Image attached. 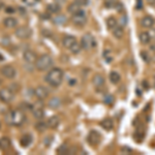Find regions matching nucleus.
<instances>
[{
	"label": "nucleus",
	"instance_id": "nucleus-1",
	"mask_svg": "<svg viewBox=\"0 0 155 155\" xmlns=\"http://www.w3.org/2000/svg\"><path fill=\"white\" fill-rule=\"evenodd\" d=\"M26 121L25 112L20 109L8 110L4 115V122L12 126H21Z\"/></svg>",
	"mask_w": 155,
	"mask_h": 155
},
{
	"label": "nucleus",
	"instance_id": "nucleus-2",
	"mask_svg": "<svg viewBox=\"0 0 155 155\" xmlns=\"http://www.w3.org/2000/svg\"><path fill=\"white\" fill-rule=\"evenodd\" d=\"M63 78H64L63 71L61 68H59V67H55V68L50 69L48 71V74L45 77V81L51 87L56 88V87L60 86L62 82H63Z\"/></svg>",
	"mask_w": 155,
	"mask_h": 155
},
{
	"label": "nucleus",
	"instance_id": "nucleus-3",
	"mask_svg": "<svg viewBox=\"0 0 155 155\" xmlns=\"http://www.w3.org/2000/svg\"><path fill=\"white\" fill-rule=\"evenodd\" d=\"M53 64H54L53 58L48 54H44L39 58H37L35 62V67L37 71H46L51 68L53 66Z\"/></svg>",
	"mask_w": 155,
	"mask_h": 155
},
{
	"label": "nucleus",
	"instance_id": "nucleus-4",
	"mask_svg": "<svg viewBox=\"0 0 155 155\" xmlns=\"http://www.w3.org/2000/svg\"><path fill=\"white\" fill-rule=\"evenodd\" d=\"M81 46H82V49L86 50L88 51L90 49H94L96 47V41L91 34L87 33L83 35L81 39Z\"/></svg>",
	"mask_w": 155,
	"mask_h": 155
},
{
	"label": "nucleus",
	"instance_id": "nucleus-5",
	"mask_svg": "<svg viewBox=\"0 0 155 155\" xmlns=\"http://www.w3.org/2000/svg\"><path fill=\"white\" fill-rule=\"evenodd\" d=\"M71 20L72 23L77 26H84V25L87 24V21H88V18H87V14L86 12L81 9L80 12H78L77 14L71 15Z\"/></svg>",
	"mask_w": 155,
	"mask_h": 155
},
{
	"label": "nucleus",
	"instance_id": "nucleus-6",
	"mask_svg": "<svg viewBox=\"0 0 155 155\" xmlns=\"http://www.w3.org/2000/svg\"><path fill=\"white\" fill-rule=\"evenodd\" d=\"M15 99V92L9 88H1L0 89V101L4 104H9Z\"/></svg>",
	"mask_w": 155,
	"mask_h": 155
},
{
	"label": "nucleus",
	"instance_id": "nucleus-7",
	"mask_svg": "<svg viewBox=\"0 0 155 155\" xmlns=\"http://www.w3.org/2000/svg\"><path fill=\"white\" fill-rule=\"evenodd\" d=\"M15 35L20 39H28L32 35V30L27 26L18 27L15 30Z\"/></svg>",
	"mask_w": 155,
	"mask_h": 155
},
{
	"label": "nucleus",
	"instance_id": "nucleus-8",
	"mask_svg": "<svg viewBox=\"0 0 155 155\" xmlns=\"http://www.w3.org/2000/svg\"><path fill=\"white\" fill-rule=\"evenodd\" d=\"M0 71H1L2 76L4 78H6V79H15V77L17 76V69L15 68L12 65H9V64H6V65H3L1 67V69H0Z\"/></svg>",
	"mask_w": 155,
	"mask_h": 155
},
{
	"label": "nucleus",
	"instance_id": "nucleus-9",
	"mask_svg": "<svg viewBox=\"0 0 155 155\" xmlns=\"http://www.w3.org/2000/svg\"><path fill=\"white\" fill-rule=\"evenodd\" d=\"M31 113L33 115V117L37 120H41L45 117V111H44V106L41 102L37 101L33 104L31 110Z\"/></svg>",
	"mask_w": 155,
	"mask_h": 155
},
{
	"label": "nucleus",
	"instance_id": "nucleus-10",
	"mask_svg": "<svg viewBox=\"0 0 155 155\" xmlns=\"http://www.w3.org/2000/svg\"><path fill=\"white\" fill-rule=\"evenodd\" d=\"M34 96H35L38 101H44V99L48 98V96H49L48 89L44 86L36 87V88L34 89Z\"/></svg>",
	"mask_w": 155,
	"mask_h": 155
},
{
	"label": "nucleus",
	"instance_id": "nucleus-11",
	"mask_svg": "<svg viewBox=\"0 0 155 155\" xmlns=\"http://www.w3.org/2000/svg\"><path fill=\"white\" fill-rule=\"evenodd\" d=\"M23 58L25 61L28 64H35L36 60H37V56L35 54V52H33L32 50H25L23 53Z\"/></svg>",
	"mask_w": 155,
	"mask_h": 155
},
{
	"label": "nucleus",
	"instance_id": "nucleus-12",
	"mask_svg": "<svg viewBox=\"0 0 155 155\" xmlns=\"http://www.w3.org/2000/svg\"><path fill=\"white\" fill-rule=\"evenodd\" d=\"M87 141H88L89 144H91L94 146V145L98 144L99 142H101V134H99L96 130H91L88 134Z\"/></svg>",
	"mask_w": 155,
	"mask_h": 155
},
{
	"label": "nucleus",
	"instance_id": "nucleus-13",
	"mask_svg": "<svg viewBox=\"0 0 155 155\" xmlns=\"http://www.w3.org/2000/svg\"><path fill=\"white\" fill-rule=\"evenodd\" d=\"M155 24V20L153 17L151 16H145L141 20V25L144 28H151Z\"/></svg>",
	"mask_w": 155,
	"mask_h": 155
},
{
	"label": "nucleus",
	"instance_id": "nucleus-14",
	"mask_svg": "<svg viewBox=\"0 0 155 155\" xmlns=\"http://www.w3.org/2000/svg\"><path fill=\"white\" fill-rule=\"evenodd\" d=\"M76 42H77V38L72 35H66L62 39V45H63V47L68 50L71 49L72 45H74Z\"/></svg>",
	"mask_w": 155,
	"mask_h": 155
},
{
	"label": "nucleus",
	"instance_id": "nucleus-15",
	"mask_svg": "<svg viewBox=\"0 0 155 155\" xmlns=\"http://www.w3.org/2000/svg\"><path fill=\"white\" fill-rule=\"evenodd\" d=\"M61 104H62L61 99H60L59 97H57V96L52 97V98L50 99L49 102H48V107H50V109H52V110L59 109V107H61Z\"/></svg>",
	"mask_w": 155,
	"mask_h": 155
},
{
	"label": "nucleus",
	"instance_id": "nucleus-16",
	"mask_svg": "<svg viewBox=\"0 0 155 155\" xmlns=\"http://www.w3.org/2000/svg\"><path fill=\"white\" fill-rule=\"evenodd\" d=\"M47 124H48V127L51 129H54V128H57L60 124V118L58 116H52L50 117L47 121Z\"/></svg>",
	"mask_w": 155,
	"mask_h": 155
},
{
	"label": "nucleus",
	"instance_id": "nucleus-17",
	"mask_svg": "<svg viewBox=\"0 0 155 155\" xmlns=\"http://www.w3.org/2000/svg\"><path fill=\"white\" fill-rule=\"evenodd\" d=\"M12 143H11V140L8 139L7 137H0V150L2 151H6L11 148Z\"/></svg>",
	"mask_w": 155,
	"mask_h": 155
},
{
	"label": "nucleus",
	"instance_id": "nucleus-18",
	"mask_svg": "<svg viewBox=\"0 0 155 155\" xmlns=\"http://www.w3.org/2000/svg\"><path fill=\"white\" fill-rule=\"evenodd\" d=\"M3 25L6 28H15L18 25V21L16 18H12V17H7L3 20Z\"/></svg>",
	"mask_w": 155,
	"mask_h": 155
},
{
	"label": "nucleus",
	"instance_id": "nucleus-19",
	"mask_svg": "<svg viewBox=\"0 0 155 155\" xmlns=\"http://www.w3.org/2000/svg\"><path fill=\"white\" fill-rule=\"evenodd\" d=\"M31 143H32V136L30 134H23V137L20 140V144H21V146L24 147V148H27L28 146H30Z\"/></svg>",
	"mask_w": 155,
	"mask_h": 155
},
{
	"label": "nucleus",
	"instance_id": "nucleus-20",
	"mask_svg": "<svg viewBox=\"0 0 155 155\" xmlns=\"http://www.w3.org/2000/svg\"><path fill=\"white\" fill-rule=\"evenodd\" d=\"M92 83H93V85L96 88H101V87H102L104 85V78L102 77L101 74H97L93 77V79H92Z\"/></svg>",
	"mask_w": 155,
	"mask_h": 155
},
{
	"label": "nucleus",
	"instance_id": "nucleus-21",
	"mask_svg": "<svg viewBox=\"0 0 155 155\" xmlns=\"http://www.w3.org/2000/svg\"><path fill=\"white\" fill-rule=\"evenodd\" d=\"M151 39H152V37H151V35H150L149 32L144 31V32H141V33H140V41H141L143 45L150 44Z\"/></svg>",
	"mask_w": 155,
	"mask_h": 155
},
{
	"label": "nucleus",
	"instance_id": "nucleus-22",
	"mask_svg": "<svg viewBox=\"0 0 155 155\" xmlns=\"http://www.w3.org/2000/svg\"><path fill=\"white\" fill-rule=\"evenodd\" d=\"M47 11L50 14H58L61 11V6L58 3H50L47 5Z\"/></svg>",
	"mask_w": 155,
	"mask_h": 155
},
{
	"label": "nucleus",
	"instance_id": "nucleus-23",
	"mask_svg": "<svg viewBox=\"0 0 155 155\" xmlns=\"http://www.w3.org/2000/svg\"><path fill=\"white\" fill-rule=\"evenodd\" d=\"M81 5H80L79 3H77L76 1L74 2H72V3H71L68 5V7H67V11H68L69 14H71V15H74V14H77L78 12H80L81 11Z\"/></svg>",
	"mask_w": 155,
	"mask_h": 155
},
{
	"label": "nucleus",
	"instance_id": "nucleus-24",
	"mask_svg": "<svg viewBox=\"0 0 155 155\" xmlns=\"http://www.w3.org/2000/svg\"><path fill=\"white\" fill-rule=\"evenodd\" d=\"M101 125L102 128L107 129V130H111L114 127V122L112 119H104L101 122Z\"/></svg>",
	"mask_w": 155,
	"mask_h": 155
},
{
	"label": "nucleus",
	"instance_id": "nucleus-25",
	"mask_svg": "<svg viewBox=\"0 0 155 155\" xmlns=\"http://www.w3.org/2000/svg\"><path fill=\"white\" fill-rule=\"evenodd\" d=\"M120 80H121V76H120L118 71H111V74H110V81H111V83L118 84Z\"/></svg>",
	"mask_w": 155,
	"mask_h": 155
},
{
	"label": "nucleus",
	"instance_id": "nucleus-26",
	"mask_svg": "<svg viewBox=\"0 0 155 155\" xmlns=\"http://www.w3.org/2000/svg\"><path fill=\"white\" fill-rule=\"evenodd\" d=\"M66 21H67V18L64 15H57L53 19L54 24H56V25H63L66 23Z\"/></svg>",
	"mask_w": 155,
	"mask_h": 155
},
{
	"label": "nucleus",
	"instance_id": "nucleus-27",
	"mask_svg": "<svg viewBox=\"0 0 155 155\" xmlns=\"http://www.w3.org/2000/svg\"><path fill=\"white\" fill-rule=\"evenodd\" d=\"M123 33H124V31H123V27L122 26H118V25H117L115 28H113V35L116 37V38L120 39L123 36Z\"/></svg>",
	"mask_w": 155,
	"mask_h": 155
},
{
	"label": "nucleus",
	"instance_id": "nucleus-28",
	"mask_svg": "<svg viewBox=\"0 0 155 155\" xmlns=\"http://www.w3.org/2000/svg\"><path fill=\"white\" fill-rule=\"evenodd\" d=\"M47 128H48V124H47V122L41 121V120H38V121H37V123L35 124V129L37 131H39V132L45 131Z\"/></svg>",
	"mask_w": 155,
	"mask_h": 155
},
{
	"label": "nucleus",
	"instance_id": "nucleus-29",
	"mask_svg": "<svg viewBox=\"0 0 155 155\" xmlns=\"http://www.w3.org/2000/svg\"><path fill=\"white\" fill-rule=\"evenodd\" d=\"M117 25H118V22H117L116 18H114V17H110V18L107 19V26L109 27L110 29L115 28Z\"/></svg>",
	"mask_w": 155,
	"mask_h": 155
},
{
	"label": "nucleus",
	"instance_id": "nucleus-30",
	"mask_svg": "<svg viewBox=\"0 0 155 155\" xmlns=\"http://www.w3.org/2000/svg\"><path fill=\"white\" fill-rule=\"evenodd\" d=\"M81 49H82L81 44H79V42L77 41L74 45H72L71 48L69 49V51H71L72 54H79L80 52H81Z\"/></svg>",
	"mask_w": 155,
	"mask_h": 155
},
{
	"label": "nucleus",
	"instance_id": "nucleus-31",
	"mask_svg": "<svg viewBox=\"0 0 155 155\" xmlns=\"http://www.w3.org/2000/svg\"><path fill=\"white\" fill-rule=\"evenodd\" d=\"M104 59L106 60V62H107V63H111L113 61V55H112V52L110 50H106L104 52Z\"/></svg>",
	"mask_w": 155,
	"mask_h": 155
},
{
	"label": "nucleus",
	"instance_id": "nucleus-32",
	"mask_svg": "<svg viewBox=\"0 0 155 155\" xmlns=\"http://www.w3.org/2000/svg\"><path fill=\"white\" fill-rule=\"evenodd\" d=\"M104 5L107 8H113V7H116L118 5V2H117V0H106L104 1Z\"/></svg>",
	"mask_w": 155,
	"mask_h": 155
},
{
	"label": "nucleus",
	"instance_id": "nucleus-33",
	"mask_svg": "<svg viewBox=\"0 0 155 155\" xmlns=\"http://www.w3.org/2000/svg\"><path fill=\"white\" fill-rule=\"evenodd\" d=\"M57 152H58L59 154H68L69 153L68 146H66V145H64V144L61 145L58 148V150H57Z\"/></svg>",
	"mask_w": 155,
	"mask_h": 155
},
{
	"label": "nucleus",
	"instance_id": "nucleus-34",
	"mask_svg": "<svg viewBox=\"0 0 155 155\" xmlns=\"http://www.w3.org/2000/svg\"><path fill=\"white\" fill-rule=\"evenodd\" d=\"M26 5H29V6H34L35 4L38 3L41 0H22Z\"/></svg>",
	"mask_w": 155,
	"mask_h": 155
},
{
	"label": "nucleus",
	"instance_id": "nucleus-35",
	"mask_svg": "<svg viewBox=\"0 0 155 155\" xmlns=\"http://www.w3.org/2000/svg\"><path fill=\"white\" fill-rule=\"evenodd\" d=\"M104 101L106 102V104H111L112 102L114 101V98H113V96H112V95L107 94V95H104Z\"/></svg>",
	"mask_w": 155,
	"mask_h": 155
},
{
	"label": "nucleus",
	"instance_id": "nucleus-36",
	"mask_svg": "<svg viewBox=\"0 0 155 155\" xmlns=\"http://www.w3.org/2000/svg\"><path fill=\"white\" fill-rule=\"evenodd\" d=\"M52 142H53V137H52L51 136L50 137H46V139L44 140V144L46 147H49L50 145L52 144Z\"/></svg>",
	"mask_w": 155,
	"mask_h": 155
},
{
	"label": "nucleus",
	"instance_id": "nucleus-37",
	"mask_svg": "<svg viewBox=\"0 0 155 155\" xmlns=\"http://www.w3.org/2000/svg\"><path fill=\"white\" fill-rule=\"evenodd\" d=\"M141 56H142V58H143V60L145 62H148L150 61V57H149V55H148V53L147 52H145V51H142L141 52Z\"/></svg>",
	"mask_w": 155,
	"mask_h": 155
},
{
	"label": "nucleus",
	"instance_id": "nucleus-38",
	"mask_svg": "<svg viewBox=\"0 0 155 155\" xmlns=\"http://www.w3.org/2000/svg\"><path fill=\"white\" fill-rule=\"evenodd\" d=\"M77 3H79L81 6H88L89 5V0H74Z\"/></svg>",
	"mask_w": 155,
	"mask_h": 155
},
{
	"label": "nucleus",
	"instance_id": "nucleus-39",
	"mask_svg": "<svg viewBox=\"0 0 155 155\" xmlns=\"http://www.w3.org/2000/svg\"><path fill=\"white\" fill-rule=\"evenodd\" d=\"M2 102V101H1ZM4 102H2V104H0V113L1 114H5L7 111H8V109L6 107V106L5 104H3Z\"/></svg>",
	"mask_w": 155,
	"mask_h": 155
},
{
	"label": "nucleus",
	"instance_id": "nucleus-40",
	"mask_svg": "<svg viewBox=\"0 0 155 155\" xmlns=\"http://www.w3.org/2000/svg\"><path fill=\"white\" fill-rule=\"evenodd\" d=\"M15 12H16V9H15L14 7H12V6H7L6 8H5V12H6V14H14Z\"/></svg>",
	"mask_w": 155,
	"mask_h": 155
},
{
	"label": "nucleus",
	"instance_id": "nucleus-41",
	"mask_svg": "<svg viewBox=\"0 0 155 155\" xmlns=\"http://www.w3.org/2000/svg\"><path fill=\"white\" fill-rule=\"evenodd\" d=\"M121 24L123 25V26H125V25L127 24V18L125 16L121 17Z\"/></svg>",
	"mask_w": 155,
	"mask_h": 155
},
{
	"label": "nucleus",
	"instance_id": "nucleus-42",
	"mask_svg": "<svg viewBox=\"0 0 155 155\" xmlns=\"http://www.w3.org/2000/svg\"><path fill=\"white\" fill-rule=\"evenodd\" d=\"M146 1H147V3L150 4V5H152V6L155 5V0H146Z\"/></svg>",
	"mask_w": 155,
	"mask_h": 155
},
{
	"label": "nucleus",
	"instance_id": "nucleus-43",
	"mask_svg": "<svg viewBox=\"0 0 155 155\" xmlns=\"http://www.w3.org/2000/svg\"><path fill=\"white\" fill-rule=\"evenodd\" d=\"M149 33H150V35H151L152 38H155V29H152Z\"/></svg>",
	"mask_w": 155,
	"mask_h": 155
},
{
	"label": "nucleus",
	"instance_id": "nucleus-44",
	"mask_svg": "<svg viewBox=\"0 0 155 155\" xmlns=\"http://www.w3.org/2000/svg\"><path fill=\"white\" fill-rule=\"evenodd\" d=\"M3 7H4V3H3V2H0V11H1Z\"/></svg>",
	"mask_w": 155,
	"mask_h": 155
},
{
	"label": "nucleus",
	"instance_id": "nucleus-45",
	"mask_svg": "<svg viewBox=\"0 0 155 155\" xmlns=\"http://www.w3.org/2000/svg\"><path fill=\"white\" fill-rule=\"evenodd\" d=\"M122 151H127V152H131V149H127V148H123Z\"/></svg>",
	"mask_w": 155,
	"mask_h": 155
},
{
	"label": "nucleus",
	"instance_id": "nucleus-46",
	"mask_svg": "<svg viewBox=\"0 0 155 155\" xmlns=\"http://www.w3.org/2000/svg\"><path fill=\"white\" fill-rule=\"evenodd\" d=\"M2 77H3V76H2L1 71H0V84H1V83H2V82H3V80H2Z\"/></svg>",
	"mask_w": 155,
	"mask_h": 155
},
{
	"label": "nucleus",
	"instance_id": "nucleus-47",
	"mask_svg": "<svg viewBox=\"0 0 155 155\" xmlns=\"http://www.w3.org/2000/svg\"><path fill=\"white\" fill-rule=\"evenodd\" d=\"M0 60H3V57H2L1 55H0Z\"/></svg>",
	"mask_w": 155,
	"mask_h": 155
},
{
	"label": "nucleus",
	"instance_id": "nucleus-48",
	"mask_svg": "<svg viewBox=\"0 0 155 155\" xmlns=\"http://www.w3.org/2000/svg\"><path fill=\"white\" fill-rule=\"evenodd\" d=\"M0 128H1V122H0Z\"/></svg>",
	"mask_w": 155,
	"mask_h": 155
}]
</instances>
